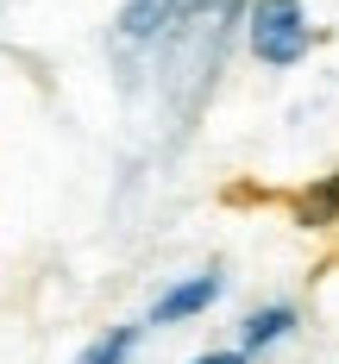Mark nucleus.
Masks as SVG:
<instances>
[{
  "instance_id": "obj_3",
  "label": "nucleus",
  "mask_w": 339,
  "mask_h": 364,
  "mask_svg": "<svg viewBox=\"0 0 339 364\" xmlns=\"http://www.w3.org/2000/svg\"><path fill=\"white\" fill-rule=\"evenodd\" d=\"M289 333H296V308H289V301L252 308L245 327H239V352H245V358H252V352H270V346H283Z\"/></svg>"
},
{
  "instance_id": "obj_6",
  "label": "nucleus",
  "mask_w": 339,
  "mask_h": 364,
  "mask_svg": "<svg viewBox=\"0 0 339 364\" xmlns=\"http://www.w3.org/2000/svg\"><path fill=\"white\" fill-rule=\"evenodd\" d=\"M139 346V327H113V333H101L95 346H82L75 352V364H126V352Z\"/></svg>"
},
{
  "instance_id": "obj_7",
  "label": "nucleus",
  "mask_w": 339,
  "mask_h": 364,
  "mask_svg": "<svg viewBox=\"0 0 339 364\" xmlns=\"http://www.w3.org/2000/svg\"><path fill=\"white\" fill-rule=\"evenodd\" d=\"M188 364H245V352H201V358H188Z\"/></svg>"
},
{
  "instance_id": "obj_5",
  "label": "nucleus",
  "mask_w": 339,
  "mask_h": 364,
  "mask_svg": "<svg viewBox=\"0 0 339 364\" xmlns=\"http://www.w3.org/2000/svg\"><path fill=\"white\" fill-rule=\"evenodd\" d=\"M296 220L308 226V232L339 226V170H333L327 182H314V188H301V195H296Z\"/></svg>"
},
{
  "instance_id": "obj_4",
  "label": "nucleus",
  "mask_w": 339,
  "mask_h": 364,
  "mask_svg": "<svg viewBox=\"0 0 339 364\" xmlns=\"http://www.w3.org/2000/svg\"><path fill=\"white\" fill-rule=\"evenodd\" d=\"M195 0H126V13H119V38L126 44H145V38H157L176 13H188Z\"/></svg>"
},
{
  "instance_id": "obj_2",
  "label": "nucleus",
  "mask_w": 339,
  "mask_h": 364,
  "mask_svg": "<svg viewBox=\"0 0 339 364\" xmlns=\"http://www.w3.org/2000/svg\"><path fill=\"white\" fill-rule=\"evenodd\" d=\"M220 289H226L220 270H195V277H183V283H170V289L151 301V327H176V321L208 314V308L220 301Z\"/></svg>"
},
{
  "instance_id": "obj_1",
  "label": "nucleus",
  "mask_w": 339,
  "mask_h": 364,
  "mask_svg": "<svg viewBox=\"0 0 339 364\" xmlns=\"http://www.w3.org/2000/svg\"><path fill=\"white\" fill-rule=\"evenodd\" d=\"M245 44L264 70H296L314 50V26L301 0H252L245 6Z\"/></svg>"
}]
</instances>
